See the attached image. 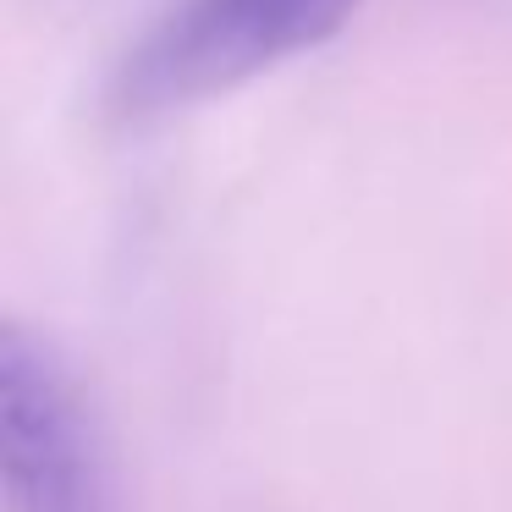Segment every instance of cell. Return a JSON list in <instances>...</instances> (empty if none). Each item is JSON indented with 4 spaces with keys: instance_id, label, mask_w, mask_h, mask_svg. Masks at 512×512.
I'll return each mask as SVG.
<instances>
[{
    "instance_id": "cell-1",
    "label": "cell",
    "mask_w": 512,
    "mask_h": 512,
    "mask_svg": "<svg viewBox=\"0 0 512 512\" xmlns=\"http://www.w3.org/2000/svg\"><path fill=\"white\" fill-rule=\"evenodd\" d=\"M0 512H133L94 386L23 320H0Z\"/></svg>"
},
{
    "instance_id": "cell-2",
    "label": "cell",
    "mask_w": 512,
    "mask_h": 512,
    "mask_svg": "<svg viewBox=\"0 0 512 512\" xmlns=\"http://www.w3.org/2000/svg\"><path fill=\"white\" fill-rule=\"evenodd\" d=\"M353 12L358 0H171L116 67L111 111L122 122L193 111L325 45Z\"/></svg>"
}]
</instances>
